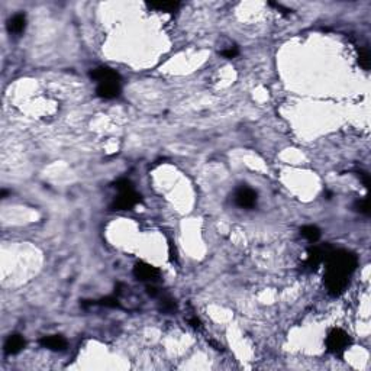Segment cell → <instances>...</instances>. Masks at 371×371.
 <instances>
[{"mask_svg":"<svg viewBox=\"0 0 371 371\" xmlns=\"http://www.w3.org/2000/svg\"><path fill=\"white\" fill-rule=\"evenodd\" d=\"M351 344V338L347 332L342 329H332L326 338L328 350L333 354H342Z\"/></svg>","mask_w":371,"mask_h":371,"instance_id":"obj_1","label":"cell"},{"mask_svg":"<svg viewBox=\"0 0 371 371\" xmlns=\"http://www.w3.org/2000/svg\"><path fill=\"white\" fill-rule=\"evenodd\" d=\"M141 201V194H138L135 189L119 191V196L111 205L112 211H130L135 205Z\"/></svg>","mask_w":371,"mask_h":371,"instance_id":"obj_2","label":"cell"},{"mask_svg":"<svg viewBox=\"0 0 371 371\" xmlns=\"http://www.w3.org/2000/svg\"><path fill=\"white\" fill-rule=\"evenodd\" d=\"M333 250L329 245H322V247H312L308 252V258L305 261V268L309 271H315L323 261L328 258L329 252Z\"/></svg>","mask_w":371,"mask_h":371,"instance_id":"obj_3","label":"cell"},{"mask_svg":"<svg viewBox=\"0 0 371 371\" xmlns=\"http://www.w3.org/2000/svg\"><path fill=\"white\" fill-rule=\"evenodd\" d=\"M133 276L140 281L145 283H155L160 279V270L147 262H137L133 267Z\"/></svg>","mask_w":371,"mask_h":371,"instance_id":"obj_4","label":"cell"},{"mask_svg":"<svg viewBox=\"0 0 371 371\" xmlns=\"http://www.w3.org/2000/svg\"><path fill=\"white\" fill-rule=\"evenodd\" d=\"M235 203L240 208L251 209L257 203V193L252 190V189H250V187H247V186H242L235 193Z\"/></svg>","mask_w":371,"mask_h":371,"instance_id":"obj_5","label":"cell"},{"mask_svg":"<svg viewBox=\"0 0 371 371\" xmlns=\"http://www.w3.org/2000/svg\"><path fill=\"white\" fill-rule=\"evenodd\" d=\"M90 77L99 83H121V76L109 67H97L90 73Z\"/></svg>","mask_w":371,"mask_h":371,"instance_id":"obj_6","label":"cell"},{"mask_svg":"<svg viewBox=\"0 0 371 371\" xmlns=\"http://www.w3.org/2000/svg\"><path fill=\"white\" fill-rule=\"evenodd\" d=\"M40 344L44 348H48L51 351H64L67 348V341L61 335H48L41 338Z\"/></svg>","mask_w":371,"mask_h":371,"instance_id":"obj_7","label":"cell"},{"mask_svg":"<svg viewBox=\"0 0 371 371\" xmlns=\"http://www.w3.org/2000/svg\"><path fill=\"white\" fill-rule=\"evenodd\" d=\"M96 93L103 99H115L121 94V83H99Z\"/></svg>","mask_w":371,"mask_h":371,"instance_id":"obj_8","label":"cell"},{"mask_svg":"<svg viewBox=\"0 0 371 371\" xmlns=\"http://www.w3.org/2000/svg\"><path fill=\"white\" fill-rule=\"evenodd\" d=\"M23 347H25V340L22 338V335H18V333H15V335H10L9 338L6 340L5 342V352L6 354H18L23 350Z\"/></svg>","mask_w":371,"mask_h":371,"instance_id":"obj_9","label":"cell"},{"mask_svg":"<svg viewBox=\"0 0 371 371\" xmlns=\"http://www.w3.org/2000/svg\"><path fill=\"white\" fill-rule=\"evenodd\" d=\"M26 26V16L23 13H16L13 15L8 22V30L10 33H15V35H19L25 30Z\"/></svg>","mask_w":371,"mask_h":371,"instance_id":"obj_10","label":"cell"},{"mask_svg":"<svg viewBox=\"0 0 371 371\" xmlns=\"http://www.w3.org/2000/svg\"><path fill=\"white\" fill-rule=\"evenodd\" d=\"M160 311L162 313H165V315H171V313L177 311V303L168 294H162L161 296L160 293Z\"/></svg>","mask_w":371,"mask_h":371,"instance_id":"obj_11","label":"cell"},{"mask_svg":"<svg viewBox=\"0 0 371 371\" xmlns=\"http://www.w3.org/2000/svg\"><path fill=\"white\" fill-rule=\"evenodd\" d=\"M300 233L301 237L305 240H308L309 242H316L321 238V231L315 225H306V226H303L300 229Z\"/></svg>","mask_w":371,"mask_h":371,"instance_id":"obj_12","label":"cell"},{"mask_svg":"<svg viewBox=\"0 0 371 371\" xmlns=\"http://www.w3.org/2000/svg\"><path fill=\"white\" fill-rule=\"evenodd\" d=\"M148 6L152 9L162 10V12H174L180 8V3L179 2H152V3H148Z\"/></svg>","mask_w":371,"mask_h":371,"instance_id":"obj_13","label":"cell"},{"mask_svg":"<svg viewBox=\"0 0 371 371\" xmlns=\"http://www.w3.org/2000/svg\"><path fill=\"white\" fill-rule=\"evenodd\" d=\"M370 61L371 57L368 50L367 48H360L358 50V62H360V65H361L364 70H368L370 69Z\"/></svg>","mask_w":371,"mask_h":371,"instance_id":"obj_14","label":"cell"},{"mask_svg":"<svg viewBox=\"0 0 371 371\" xmlns=\"http://www.w3.org/2000/svg\"><path fill=\"white\" fill-rule=\"evenodd\" d=\"M354 208H355V211L360 212L362 215H370V199H368V196L355 201Z\"/></svg>","mask_w":371,"mask_h":371,"instance_id":"obj_15","label":"cell"},{"mask_svg":"<svg viewBox=\"0 0 371 371\" xmlns=\"http://www.w3.org/2000/svg\"><path fill=\"white\" fill-rule=\"evenodd\" d=\"M358 177H360V180L362 181V184H364L367 189H370V184H371L370 174H368V173H365V171H358Z\"/></svg>","mask_w":371,"mask_h":371,"instance_id":"obj_16","label":"cell"},{"mask_svg":"<svg viewBox=\"0 0 371 371\" xmlns=\"http://www.w3.org/2000/svg\"><path fill=\"white\" fill-rule=\"evenodd\" d=\"M238 48L237 47H231V48H228V50H223L222 51V55L225 57V58H235L237 55H238Z\"/></svg>","mask_w":371,"mask_h":371,"instance_id":"obj_17","label":"cell"},{"mask_svg":"<svg viewBox=\"0 0 371 371\" xmlns=\"http://www.w3.org/2000/svg\"><path fill=\"white\" fill-rule=\"evenodd\" d=\"M147 293L150 294L151 297H158L160 296V293L161 291L155 287V286H152V284H148L147 286Z\"/></svg>","mask_w":371,"mask_h":371,"instance_id":"obj_18","label":"cell"},{"mask_svg":"<svg viewBox=\"0 0 371 371\" xmlns=\"http://www.w3.org/2000/svg\"><path fill=\"white\" fill-rule=\"evenodd\" d=\"M189 323H190L193 328H196V329H197V328H201V322L199 321L196 316H194V318H190V319H189Z\"/></svg>","mask_w":371,"mask_h":371,"instance_id":"obj_19","label":"cell"}]
</instances>
